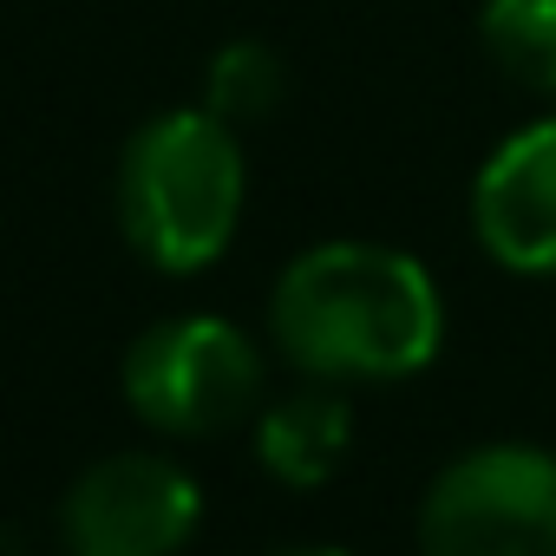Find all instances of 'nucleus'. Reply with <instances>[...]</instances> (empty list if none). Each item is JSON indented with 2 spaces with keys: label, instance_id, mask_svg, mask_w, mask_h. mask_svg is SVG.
Returning <instances> with one entry per match:
<instances>
[{
  "label": "nucleus",
  "instance_id": "7ed1b4c3",
  "mask_svg": "<svg viewBox=\"0 0 556 556\" xmlns=\"http://www.w3.org/2000/svg\"><path fill=\"white\" fill-rule=\"evenodd\" d=\"M419 556H556V458L536 445L465 452L426 491Z\"/></svg>",
  "mask_w": 556,
  "mask_h": 556
},
{
  "label": "nucleus",
  "instance_id": "f03ea898",
  "mask_svg": "<svg viewBox=\"0 0 556 556\" xmlns=\"http://www.w3.org/2000/svg\"><path fill=\"white\" fill-rule=\"evenodd\" d=\"M242 216V144L216 112L151 118L118 164V223L170 275L210 268Z\"/></svg>",
  "mask_w": 556,
  "mask_h": 556
},
{
  "label": "nucleus",
  "instance_id": "0eeeda50",
  "mask_svg": "<svg viewBox=\"0 0 556 556\" xmlns=\"http://www.w3.org/2000/svg\"><path fill=\"white\" fill-rule=\"evenodd\" d=\"M255 452L282 484H321L348 452V400L295 393L282 406H268L255 426Z\"/></svg>",
  "mask_w": 556,
  "mask_h": 556
},
{
  "label": "nucleus",
  "instance_id": "6e6552de",
  "mask_svg": "<svg viewBox=\"0 0 556 556\" xmlns=\"http://www.w3.org/2000/svg\"><path fill=\"white\" fill-rule=\"evenodd\" d=\"M484 47L517 86L556 99V0H484Z\"/></svg>",
  "mask_w": 556,
  "mask_h": 556
},
{
  "label": "nucleus",
  "instance_id": "20e7f679",
  "mask_svg": "<svg viewBox=\"0 0 556 556\" xmlns=\"http://www.w3.org/2000/svg\"><path fill=\"white\" fill-rule=\"evenodd\" d=\"M125 393L131 406L157 426V432H223L229 419H242L262 393V354L249 348L242 328L190 315V321H164L151 328L131 361H125Z\"/></svg>",
  "mask_w": 556,
  "mask_h": 556
},
{
  "label": "nucleus",
  "instance_id": "1a4fd4ad",
  "mask_svg": "<svg viewBox=\"0 0 556 556\" xmlns=\"http://www.w3.org/2000/svg\"><path fill=\"white\" fill-rule=\"evenodd\" d=\"M210 105L203 112H216L229 131L236 125H255V118H268L275 105H282V92H289V73H282V60H275L268 47H255V40H236V47H223L216 60H210Z\"/></svg>",
  "mask_w": 556,
  "mask_h": 556
},
{
  "label": "nucleus",
  "instance_id": "423d86ee",
  "mask_svg": "<svg viewBox=\"0 0 556 556\" xmlns=\"http://www.w3.org/2000/svg\"><path fill=\"white\" fill-rule=\"evenodd\" d=\"M478 242L517 275H556V118L523 125L478 170Z\"/></svg>",
  "mask_w": 556,
  "mask_h": 556
},
{
  "label": "nucleus",
  "instance_id": "9d476101",
  "mask_svg": "<svg viewBox=\"0 0 556 556\" xmlns=\"http://www.w3.org/2000/svg\"><path fill=\"white\" fill-rule=\"evenodd\" d=\"M308 556H341V549H308Z\"/></svg>",
  "mask_w": 556,
  "mask_h": 556
},
{
  "label": "nucleus",
  "instance_id": "39448f33",
  "mask_svg": "<svg viewBox=\"0 0 556 556\" xmlns=\"http://www.w3.org/2000/svg\"><path fill=\"white\" fill-rule=\"evenodd\" d=\"M197 510L203 497L170 458L118 452L66 491L60 530L73 556H177L197 530Z\"/></svg>",
  "mask_w": 556,
  "mask_h": 556
},
{
  "label": "nucleus",
  "instance_id": "f257e3e1",
  "mask_svg": "<svg viewBox=\"0 0 556 556\" xmlns=\"http://www.w3.org/2000/svg\"><path fill=\"white\" fill-rule=\"evenodd\" d=\"M275 341L315 380H406L439 354L432 275L380 242H321L275 282Z\"/></svg>",
  "mask_w": 556,
  "mask_h": 556
}]
</instances>
